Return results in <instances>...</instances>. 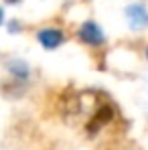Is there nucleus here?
<instances>
[{"label":"nucleus","instance_id":"obj_2","mask_svg":"<svg viewBox=\"0 0 148 150\" xmlns=\"http://www.w3.org/2000/svg\"><path fill=\"white\" fill-rule=\"evenodd\" d=\"M37 39H39V43L47 51H53V49H57V47L63 45L65 35H63V30H59V28H43V30L37 33Z\"/></svg>","mask_w":148,"mask_h":150},{"label":"nucleus","instance_id":"obj_4","mask_svg":"<svg viewBox=\"0 0 148 150\" xmlns=\"http://www.w3.org/2000/svg\"><path fill=\"white\" fill-rule=\"evenodd\" d=\"M126 16L132 28H144L148 26V10L144 8V4H132L126 8Z\"/></svg>","mask_w":148,"mask_h":150},{"label":"nucleus","instance_id":"obj_7","mask_svg":"<svg viewBox=\"0 0 148 150\" xmlns=\"http://www.w3.org/2000/svg\"><path fill=\"white\" fill-rule=\"evenodd\" d=\"M2 21H4V12H2V8H0V25H2Z\"/></svg>","mask_w":148,"mask_h":150},{"label":"nucleus","instance_id":"obj_6","mask_svg":"<svg viewBox=\"0 0 148 150\" xmlns=\"http://www.w3.org/2000/svg\"><path fill=\"white\" fill-rule=\"evenodd\" d=\"M6 2H8V4H18L21 0H6Z\"/></svg>","mask_w":148,"mask_h":150},{"label":"nucleus","instance_id":"obj_5","mask_svg":"<svg viewBox=\"0 0 148 150\" xmlns=\"http://www.w3.org/2000/svg\"><path fill=\"white\" fill-rule=\"evenodd\" d=\"M8 71L16 75V79H21V77L26 79V75H28L26 63H23V61H10V63H8Z\"/></svg>","mask_w":148,"mask_h":150},{"label":"nucleus","instance_id":"obj_3","mask_svg":"<svg viewBox=\"0 0 148 150\" xmlns=\"http://www.w3.org/2000/svg\"><path fill=\"white\" fill-rule=\"evenodd\" d=\"M112 118H114V110H112L110 105H101V108H98L96 114H93V116L89 118V122H87V132H89L91 136L98 134L99 130L108 124Z\"/></svg>","mask_w":148,"mask_h":150},{"label":"nucleus","instance_id":"obj_8","mask_svg":"<svg viewBox=\"0 0 148 150\" xmlns=\"http://www.w3.org/2000/svg\"><path fill=\"white\" fill-rule=\"evenodd\" d=\"M146 59H148V49H146Z\"/></svg>","mask_w":148,"mask_h":150},{"label":"nucleus","instance_id":"obj_1","mask_svg":"<svg viewBox=\"0 0 148 150\" xmlns=\"http://www.w3.org/2000/svg\"><path fill=\"white\" fill-rule=\"evenodd\" d=\"M77 39H79L81 43H85V45H91V47H99V45L106 43L103 30H101L93 21H87V23H83V25L79 26Z\"/></svg>","mask_w":148,"mask_h":150}]
</instances>
